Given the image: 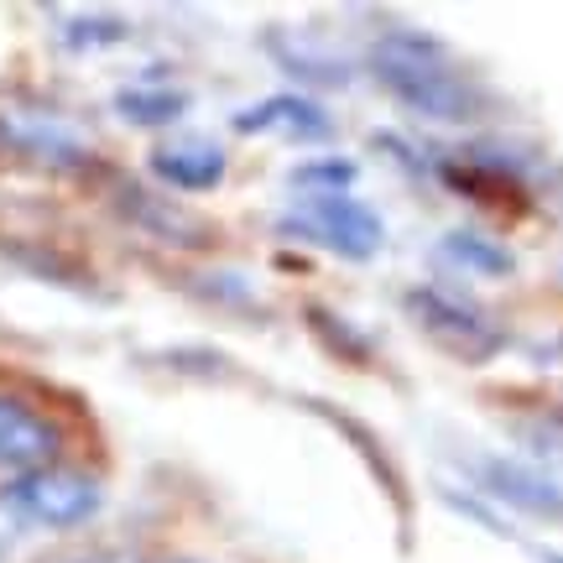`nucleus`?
<instances>
[{"instance_id":"obj_1","label":"nucleus","mask_w":563,"mask_h":563,"mask_svg":"<svg viewBox=\"0 0 563 563\" xmlns=\"http://www.w3.org/2000/svg\"><path fill=\"white\" fill-rule=\"evenodd\" d=\"M371 74L397 104H407L412 115L439 125H470L485 115V89L460 63L449 58V47L433 42L428 32L397 26L376 37L371 47Z\"/></svg>"},{"instance_id":"obj_2","label":"nucleus","mask_w":563,"mask_h":563,"mask_svg":"<svg viewBox=\"0 0 563 563\" xmlns=\"http://www.w3.org/2000/svg\"><path fill=\"white\" fill-rule=\"evenodd\" d=\"M104 485L84 470L68 464H37L21 470L16 481L0 490V511H11L16 527H42V532H63V527H84L100 517Z\"/></svg>"},{"instance_id":"obj_3","label":"nucleus","mask_w":563,"mask_h":563,"mask_svg":"<svg viewBox=\"0 0 563 563\" xmlns=\"http://www.w3.org/2000/svg\"><path fill=\"white\" fill-rule=\"evenodd\" d=\"M282 230L340 262H371L386 245V220L376 214V203L355 199V194H298Z\"/></svg>"},{"instance_id":"obj_4","label":"nucleus","mask_w":563,"mask_h":563,"mask_svg":"<svg viewBox=\"0 0 563 563\" xmlns=\"http://www.w3.org/2000/svg\"><path fill=\"white\" fill-rule=\"evenodd\" d=\"M402 302H407V313L418 319V329L428 334V340H439L449 355H460V361H470V365L490 361V355L506 344L501 323L490 319V313H481L475 302L443 292V287H412Z\"/></svg>"},{"instance_id":"obj_5","label":"nucleus","mask_w":563,"mask_h":563,"mask_svg":"<svg viewBox=\"0 0 563 563\" xmlns=\"http://www.w3.org/2000/svg\"><path fill=\"white\" fill-rule=\"evenodd\" d=\"M0 146H11L32 162H47V167H84L89 162V146H84L79 131L53 110H37V104L0 110Z\"/></svg>"},{"instance_id":"obj_6","label":"nucleus","mask_w":563,"mask_h":563,"mask_svg":"<svg viewBox=\"0 0 563 563\" xmlns=\"http://www.w3.org/2000/svg\"><path fill=\"white\" fill-rule=\"evenodd\" d=\"M470 475H475V490L517 506L527 517H548V522L563 517V485L553 481V475H543L538 464L501 460V454H475V460H470Z\"/></svg>"},{"instance_id":"obj_7","label":"nucleus","mask_w":563,"mask_h":563,"mask_svg":"<svg viewBox=\"0 0 563 563\" xmlns=\"http://www.w3.org/2000/svg\"><path fill=\"white\" fill-rule=\"evenodd\" d=\"M230 125L241 136H282V141H308V146L334 136V121L302 95H272V100L245 104V110L230 115Z\"/></svg>"},{"instance_id":"obj_8","label":"nucleus","mask_w":563,"mask_h":563,"mask_svg":"<svg viewBox=\"0 0 563 563\" xmlns=\"http://www.w3.org/2000/svg\"><path fill=\"white\" fill-rule=\"evenodd\" d=\"M58 422L42 418L32 402L21 397H0V470H37V464H53L58 454Z\"/></svg>"},{"instance_id":"obj_9","label":"nucleus","mask_w":563,"mask_h":563,"mask_svg":"<svg viewBox=\"0 0 563 563\" xmlns=\"http://www.w3.org/2000/svg\"><path fill=\"white\" fill-rule=\"evenodd\" d=\"M152 173L178 194H203L224 178V152L214 141H178V146H162L152 157Z\"/></svg>"},{"instance_id":"obj_10","label":"nucleus","mask_w":563,"mask_h":563,"mask_svg":"<svg viewBox=\"0 0 563 563\" xmlns=\"http://www.w3.org/2000/svg\"><path fill=\"white\" fill-rule=\"evenodd\" d=\"M439 262L460 266L470 277H490L501 282L517 272V256H511V245H501L496 235H481V230H449L439 241Z\"/></svg>"},{"instance_id":"obj_11","label":"nucleus","mask_w":563,"mask_h":563,"mask_svg":"<svg viewBox=\"0 0 563 563\" xmlns=\"http://www.w3.org/2000/svg\"><path fill=\"white\" fill-rule=\"evenodd\" d=\"M266 53L287 68V74H298V79L308 84H344L350 74H344V63L340 58H329L323 47H308V37L302 32H266Z\"/></svg>"},{"instance_id":"obj_12","label":"nucleus","mask_w":563,"mask_h":563,"mask_svg":"<svg viewBox=\"0 0 563 563\" xmlns=\"http://www.w3.org/2000/svg\"><path fill=\"white\" fill-rule=\"evenodd\" d=\"M115 110H121V121L131 125H173L188 110V95L183 89H152V84H136V89H121L115 95Z\"/></svg>"},{"instance_id":"obj_13","label":"nucleus","mask_w":563,"mask_h":563,"mask_svg":"<svg viewBox=\"0 0 563 563\" xmlns=\"http://www.w3.org/2000/svg\"><path fill=\"white\" fill-rule=\"evenodd\" d=\"M350 183H355V162L344 157H313L292 173V188L302 194H350Z\"/></svg>"},{"instance_id":"obj_14","label":"nucleus","mask_w":563,"mask_h":563,"mask_svg":"<svg viewBox=\"0 0 563 563\" xmlns=\"http://www.w3.org/2000/svg\"><path fill=\"white\" fill-rule=\"evenodd\" d=\"M58 37L68 47H110V42H125L131 37V26L121 16H68L58 26Z\"/></svg>"},{"instance_id":"obj_15","label":"nucleus","mask_w":563,"mask_h":563,"mask_svg":"<svg viewBox=\"0 0 563 563\" xmlns=\"http://www.w3.org/2000/svg\"><path fill=\"white\" fill-rule=\"evenodd\" d=\"M538 433H543V443H548V449H553V454H563V407H559V412H553V418L543 422V428H538Z\"/></svg>"},{"instance_id":"obj_16","label":"nucleus","mask_w":563,"mask_h":563,"mask_svg":"<svg viewBox=\"0 0 563 563\" xmlns=\"http://www.w3.org/2000/svg\"><path fill=\"white\" fill-rule=\"evenodd\" d=\"M548 563H563V553H548Z\"/></svg>"}]
</instances>
